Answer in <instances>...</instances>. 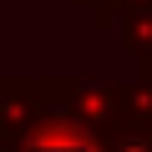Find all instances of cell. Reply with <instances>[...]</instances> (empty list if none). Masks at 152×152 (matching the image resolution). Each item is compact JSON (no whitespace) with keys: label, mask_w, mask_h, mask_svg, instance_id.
Wrapping results in <instances>:
<instances>
[{"label":"cell","mask_w":152,"mask_h":152,"mask_svg":"<svg viewBox=\"0 0 152 152\" xmlns=\"http://www.w3.org/2000/svg\"><path fill=\"white\" fill-rule=\"evenodd\" d=\"M26 152H96V147H91V137H86V132H76V127H61V122H56V127L36 132Z\"/></svg>","instance_id":"6da1fadb"}]
</instances>
